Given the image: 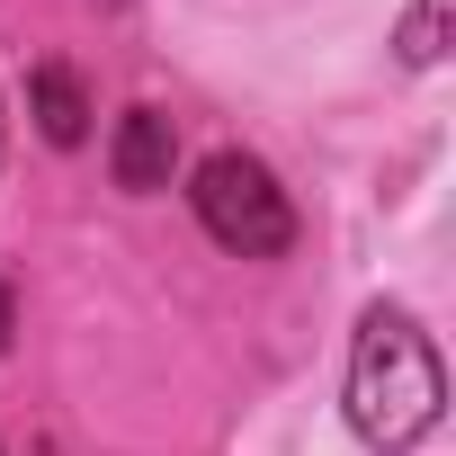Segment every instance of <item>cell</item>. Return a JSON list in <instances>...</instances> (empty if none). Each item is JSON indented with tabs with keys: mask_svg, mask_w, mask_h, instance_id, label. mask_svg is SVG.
Returning <instances> with one entry per match:
<instances>
[{
	"mask_svg": "<svg viewBox=\"0 0 456 456\" xmlns=\"http://www.w3.org/2000/svg\"><path fill=\"white\" fill-rule=\"evenodd\" d=\"M447 411V367L429 349V331L394 305H367L358 349H349V420L376 456H411Z\"/></svg>",
	"mask_w": 456,
	"mask_h": 456,
	"instance_id": "1",
	"label": "cell"
},
{
	"mask_svg": "<svg viewBox=\"0 0 456 456\" xmlns=\"http://www.w3.org/2000/svg\"><path fill=\"white\" fill-rule=\"evenodd\" d=\"M188 197H197V224H206L224 251H242V260H278L296 242V206L269 179V161H251V152H215Z\"/></svg>",
	"mask_w": 456,
	"mask_h": 456,
	"instance_id": "2",
	"label": "cell"
},
{
	"mask_svg": "<svg viewBox=\"0 0 456 456\" xmlns=\"http://www.w3.org/2000/svg\"><path fill=\"white\" fill-rule=\"evenodd\" d=\"M170 161H179V134H170V117H161V108H126V126H117V143H108V170H117V188L152 197V188H170Z\"/></svg>",
	"mask_w": 456,
	"mask_h": 456,
	"instance_id": "3",
	"label": "cell"
},
{
	"mask_svg": "<svg viewBox=\"0 0 456 456\" xmlns=\"http://www.w3.org/2000/svg\"><path fill=\"white\" fill-rule=\"evenodd\" d=\"M28 117H37V134H45L54 152H72V143L90 134V99H81V81H72L63 63H45V72L28 81Z\"/></svg>",
	"mask_w": 456,
	"mask_h": 456,
	"instance_id": "4",
	"label": "cell"
},
{
	"mask_svg": "<svg viewBox=\"0 0 456 456\" xmlns=\"http://www.w3.org/2000/svg\"><path fill=\"white\" fill-rule=\"evenodd\" d=\"M447 10H456V0H411V19H403V37H394L411 72H429V63L447 54Z\"/></svg>",
	"mask_w": 456,
	"mask_h": 456,
	"instance_id": "5",
	"label": "cell"
},
{
	"mask_svg": "<svg viewBox=\"0 0 456 456\" xmlns=\"http://www.w3.org/2000/svg\"><path fill=\"white\" fill-rule=\"evenodd\" d=\"M10 331H19V305H10V287H0V349H10Z\"/></svg>",
	"mask_w": 456,
	"mask_h": 456,
	"instance_id": "6",
	"label": "cell"
}]
</instances>
